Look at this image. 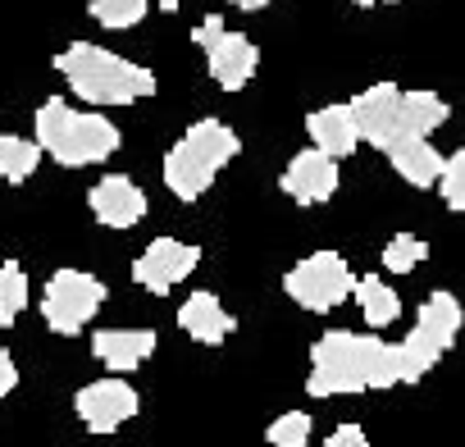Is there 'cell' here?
I'll list each match as a JSON object with an SVG mask.
<instances>
[{
  "label": "cell",
  "instance_id": "obj_29",
  "mask_svg": "<svg viewBox=\"0 0 465 447\" xmlns=\"http://www.w3.org/2000/svg\"><path fill=\"white\" fill-rule=\"evenodd\" d=\"M351 5H361V10H370V5H392V0H351Z\"/></svg>",
  "mask_w": 465,
  "mask_h": 447
},
{
  "label": "cell",
  "instance_id": "obj_16",
  "mask_svg": "<svg viewBox=\"0 0 465 447\" xmlns=\"http://www.w3.org/2000/svg\"><path fill=\"white\" fill-rule=\"evenodd\" d=\"M178 324H183L187 338H196V343H205V347L223 343L232 329H238L232 311H223L214 293H192V297L183 302V311H178Z\"/></svg>",
  "mask_w": 465,
  "mask_h": 447
},
{
  "label": "cell",
  "instance_id": "obj_30",
  "mask_svg": "<svg viewBox=\"0 0 465 447\" xmlns=\"http://www.w3.org/2000/svg\"><path fill=\"white\" fill-rule=\"evenodd\" d=\"M155 5H160V10H178V5H183V0H155Z\"/></svg>",
  "mask_w": 465,
  "mask_h": 447
},
{
  "label": "cell",
  "instance_id": "obj_11",
  "mask_svg": "<svg viewBox=\"0 0 465 447\" xmlns=\"http://www.w3.org/2000/svg\"><path fill=\"white\" fill-rule=\"evenodd\" d=\"M74 406H78V420L92 433H114L119 424H128L137 415V392L124 379H96V383L78 388Z\"/></svg>",
  "mask_w": 465,
  "mask_h": 447
},
{
  "label": "cell",
  "instance_id": "obj_27",
  "mask_svg": "<svg viewBox=\"0 0 465 447\" xmlns=\"http://www.w3.org/2000/svg\"><path fill=\"white\" fill-rule=\"evenodd\" d=\"M15 383H19V370H15V356L0 347V397L5 392H15Z\"/></svg>",
  "mask_w": 465,
  "mask_h": 447
},
{
  "label": "cell",
  "instance_id": "obj_24",
  "mask_svg": "<svg viewBox=\"0 0 465 447\" xmlns=\"http://www.w3.org/2000/svg\"><path fill=\"white\" fill-rule=\"evenodd\" d=\"M270 447H306L311 442V415L306 411H288L270 424Z\"/></svg>",
  "mask_w": 465,
  "mask_h": 447
},
{
  "label": "cell",
  "instance_id": "obj_6",
  "mask_svg": "<svg viewBox=\"0 0 465 447\" xmlns=\"http://www.w3.org/2000/svg\"><path fill=\"white\" fill-rule=\"evenodd\" d=\"M192 42L205 51V69H210V78H214L223 92H242V87L256 78V65H261L256 42H252L247 33H228L219 15L201 19L196 33H192Z\"/></svg>",
  "mask_w": 465,
  "mask_h": 447
},
{
  "label": "cell",
  "instance_id": "obj_12",
  "mask_svg": "<svg viewBox=\"0 0 465 447\" xmlns=\"http://www.w3.org/2000/svg\"><path fill=\"white\" fill-rule=\"evenodd\" d=\"M87 205H92L96 224H105V229H133V224H142L146 210H151L146 192H142L128 174H105V178L87 192Z\"/></svg>",
  "mask_w": 465,
  "mask_h": 447
},
{
  "label": "cell",
  "instance_id": "obj_7",
  "mask_svg": "<svg viewBox=\"0 0 465 447\" xmlns=\"http://www.w3.org/2000/svg\"><path fill=\"white\" fill-rule=\"evenodd\" d=\"M283 293H288L297 306L324 315V311L342 306V302L356 293V274H351V265H347L338 252H315V256H306V261H297V265L288 270Z\"/></svg>",
  "mask_w": 465,
  "mask_h": 447
},
{
  "label": "cell",
  "instance_id": "obj_28",
  "mask_svg": "<svg viewBox=\"0 0 465 447\" xmlns=\"http://www.w3.org/2000/svg\"><path fill=\"white\" fill-rule=\"evenodd\" d=\"M232 5H238V10H252V15H256V10H265V5H270V0H232Z\"/></svg>",
  "mask_w": 465,
  "mask_h": 447
},
{
  "label": "cell",
  "instance_id": "obj_4",
  "mask_svg": "<svg viewBox=\"0 0 465 447\" xmlns=\"http://www.w3.org/2000/svg\"><path fill=\"white\" fill-rule=\"evenodd\" d=\"M242 151V137L223 119H196L164 155V187L178 201H201L223 164H232Z\"/></svg>",
  "mask_w": 465,
  "mask_h": 447
},
{
  "label": "cell",
  "instance_id": "obj_1",
  "mask_svg": "<svg viewBox=\"0 0 465 447\" xmlns=\"http://www.w3.org/2000/svg\"><path fill=\"white\" fill-rule=\"evenodd\" d=\"M401 383V347L351 333V329H329L311 347V374L306 392L311 397H342V392H365V388H392Z\"/></svg>",
  "mask_w": 465,
  "mask_h": 447
},
{
  "label": "cell",
  "instance_id": "obj_19",
  "mask_svg": "<svg viewBox=\"0 0 465 447\" xmlns=\"http://www.w3.org/2000/svg\"><path fill=\"white\" fill-rule=\"evenodd\" d=\"M356 306H361V315H365V324L370 329H388L397 315H401V297L379 279V274H365V279H356Z\"/></svg>",
  "mask_w": 465,
  "mask_h": 447
},
{
  "label": "cell",
  "instance_id": "obj_5",
  "mask_svg": "<svg viewBox=\"0 0 465 447\" xmlns=\"http://www.w3.org/2000/svg\"><path fill=\"white\" fill-rule=\"evenodd\" d=\"M460 320H465V311H460V302L451 293L424 297V306L415 315V329L406 333V343H397L401 347V383H420L447 356V347L460 333Z\"/></svg>",
  "mask_w": 465,
  "mask_h": 447
},
{
  "label": "cell",
  "instance_id": "obj_8",
  "mask_svg": "<svg viewBox=\"0 0 465 447\" xmlns=\"http://www.w3.org/2000/svg\"><path fill=\"white\" fill-rule=\"evenodd\" d=\"M105 302V283L87 270H55L46 293H42V320L51 324V333L74 338L78 329L92 324V315Z\"/></svg>",
  "mask_w": 465,
  "mask_h": 447
},
{
  "label": "cell",
  "instance_id": "obj_22",
  "mask_svg": "<svg viewBox=\"0 0 465 447\" xmlns=\"http://www.w3.org/2000/svg\"><path fill=\"white\" fill-rule=\"evenodd\" d=\"M146 5H151V0H92L87 15H92L101 28L124 33V28H133V24L146 19Z\"/></svg>",
  "mask_w": 465,
  "mask_h": 447
},
{
  "label": "cell",
  "instance_id": "obj_17",
  "mask_svg": "<svg viewBox=\"0 0 465 447\" xmlns=\"http://www.w3.org/2000/svg\"><path fill=\"white\" fill-rule=\"evenodd\" d=\"M447 101L438 92H401V142H429L433 128L447 124Z\"/></svg>",
  "mask_w": 465,
  "mask_h": 447
},
{
  "label": "cell",
  "instance_id": "obj_2",
  "mask_svg": "<svg viewBox=\"0 0 465 447\" xmlns=\"http://www.w3.org/2000/svg\"><path fill=\"white\" fill-rule=\"evenodd\" d=\"M55 69L74 87L78 101L87 105H133L142 96H155V74L96 46V42H74L69 51L55 55Z\"/></svg>",
  "mask_w": 465,
  "mask_h": 447
},
{
  "label": "cell",
  "instance_id": "obj_14",
  "mask_svg": "<svg viewBox=\"0 0 465 447\" xmlns=\"http://www.w3.org/2000/svg\"><path fill=\"white\" fill-rule=\"evenodd\" d=\"M155 352V333L151 329H101L92 333V356L105 370H137L146 356Z\"/></svg>",
  "mask_w": 465,
  "mask_h": 447
},
{
  "label": "cell",
  "instance_id": "obj_21",
  "mask_svg": "<svg viewBox=\"0 0 465 447\" xmlns=\"http://www.w3.org/2000/svg\"><path fill=\"white\" fill-rule=\"evenodd\" d=\"M28 306V274L19 261L0 265V324H15Z\"/></svg>",
  "mask_w": 465,
  "mask_h": 447
},
{
  "label": "cell",
  "instance_id": "obj_9",
  "mask_svg": "<svg viewBox=\"0 0 465 447\" xmlns=\"http://www.w3.org/2000/svg\"><path fill=\"white\" fill-rule=\"evenodd\" d=\"M347 110H351V119H356L361 142L379 146L383 155L401 142V87L374 83V87L356 92V96L347 101Z\"/></svg>",
  "mask_w": 465,
  "mask_h": 447
},
{
  "label": "cell",
  "instance_id": "obj_20",
  "mask_svg": "<svg viewBox=\"0 0 465 447\" xmlns=\"http://www.w3.org/2000/svg\"><path fill=\"white\" fill-rule=\"evenodd\" d=\"M42 164V146L28 137H0V178L5 183H28Z\"/></svg>",
  "mask_w": 465,
  "mask_h": 447
},
{
  "label": "cell",
  "instance_id": "obj_25",
  "mask_svg": "<svg viewBox=\"0 0 465 447\" xmlns=\"http://www.w3.org/2000/svg\"><path fill=\"white\" fill-rule=\"evenodd\" d=\"M438 187H442L447 210H465V146L451 151V155L442 160V178H438Z\"/></svg>",
  "mask_w": 465,
  "mask_h": 447
},
{
  "label": "cell",
  "instance_id": "obj_13",
  "mask_svg": "<svg viewBox=\"0 0 465 447\" xmlns=\"http://www.w3.org/2000/svg\"><path fill=\"white\" fill-rule=\"evenodd\" d=\"M279 187L297 201V205H324L333 192H338V160L324 155V151H297L279 178Z\"/></svg>",
  "mask_w": 465,
  "mask_h": 447
},
{
  "label": "cell",
  "instance_id": "obj_3",
  "mask_svg": "<svg viewBox=\"0 0 465 447\" xmlns=\"http://www.w3.org/2000/svg\"><path fill=\"white\" fill-rule=\"evenodd\" d=\"M33 128H37L42 155H51V160L64 164V169L101 164V160H110V155L124 146V133H119L105 114L74 110V105L60 101V96H51V101L37 110Z\"/></svg>",
  "mask_w": 465,
  "mask_h": 447
},
{
  "label": "cell",
  "instance_id": "obj_10",
  "mask_svg": "<svg viewBox=\"0 0 465 447\" xmlns=\"http://www.w3.org/2000/svg\"><path fill=\"white\" fill-rule=\"evenodd\" d=\"M196 265H201V247L178 243V238H155V243L133 261V279H137L146 293L164 297V293H169L173 283H183Z\"/></svg>",
  "mask_w": 465,
  "mask_h": 447
},
{
  "label": "cell",
  "instance_id": "obj_15",
  "mask_svg": "<svg viewBox=\"0 0 465 447\" xmlns=\"http://www.w3.org/2000/svg\"><path fill=\"white\" fill-rule=\"evenodd\" d=\"M306 133H311L315 151H324L333 160H342V155H351L361 146V133H356V119H351L347 105H320V110H311L306 114Z\"/></svg>",
  "mask_w": 465,
  "mask_h": 447
},
{
  "label": "cell",
  "instance_id": "obj_18",
  "mask_svg": "<svg viewBox=\"0 0 465 447\" xmlns=\"http://www.w3.org/2000/svg\"><path fill=\"white\" fill-rule=\"evenodd\" d=\"M388 160L411 187H433L442 178V155L433 151V142H397Z\"/></svg>",
  "mask_w": 465,
  "mask_h": 447
},
{
  "label": "cell",
  "instance_id": "obj_23",
  "mask_svg": "<svg viewBox=\"0 0 465 447\" xmlns=\"http://www.w3.org/2000/svg\"><path fill=\"white\" fill-rule=\"evenodd\" d=\"M424 256H429L424 238H415V233H397V238L383 247V270H388V274H411Z\"/></svg>",
  "mask_w": 465,
  "mask_h": 447
},
{
  "label": "cell",
  "instance_id": "obj_26",
  "mask_svg": "<svg viewBox=\"0 0 465 447\" xmlns=\"http://www.w3.org/2000/svg\"><path fill=\"white\" fill-rule=\"evenodd\" d=\"M324 447H370V438H365V429L361 424H338L333 433H329V442Z\"/></svg>",
  "mask_w": 465,
  "mask_h": 447
}]
</instances>
